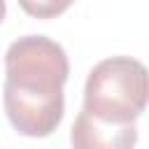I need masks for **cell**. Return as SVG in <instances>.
<instances>
[{
    "instance_id": "cell-2",
    "label": "cell",
    "mask_w": 149,
    "mask_h": 149,
    "mask_svg": "<svg viewBox=\"0 0 149 149\" xmlns=\"http://www.w3.org/2000/svg\"><path fill=\"white\" fill-rule=\"evenodd\" d=\"M149 105V70L130 56L100 61L86 77L84 109L112 123H135Z\"/></svg>"
},
{
    "instance_id": "cell-3",
    "label": "cell",
    "mask_w": 149,
    "mask_h": 149,
    "mask_svg": "<svg viewBox=\"0 0 149 149\" xmlns=\"http://www.w3.org/2000/svg\"><path fill=\"white\" fill-rule=\"evenodd\" d=\"M70 142L77 149H128L137 144V128L135 123L102 121L81 109L72 123Z\"/></svg>"
},
{
    "instance_id": "cell-1",
    "label": "cell",
    "mask_w": 149,
    "mask_h": 149,
    "mask_svg": "<svg viewBox=\"0 0 149 149\" xmlns=\"http://www.w3.org/2000/svg\"><path fill=\"white\" fill-rule=\"evenodd\" d=\"M68 74L70 63L58 42L44 35H26L9 44L5 54L2 102L19 135L47 137L61 126Z\"/></svg>"
},
{
    "instance_id": "cell-4",
    "label": "cell",
    "mask_w": 149,
    "mask_h": 149,
    "mask_svg": "<svg viewBox=\"0 0 149 149\" xmlns=\"http://www.w3.org/2000/svg\"><path fill=\"white\" fill-rule=\"evenodd\" d=\"M77 0H19V7L35 19H56Z\"/></svg>"
}]
</instances>
